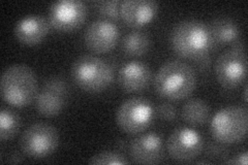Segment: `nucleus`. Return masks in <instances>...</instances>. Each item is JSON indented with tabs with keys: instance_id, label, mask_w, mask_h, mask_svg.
Returning a JSON list of instances; mask_svg holds the SVG:
<instances>
[{
	"instance_id": "1",
	"label": "nucleus",
	"mask_w": 248,
	"mask_h": 165,
	"mask_svg": "<svg viewBox=\"0 0 248 165\" xmlns=\"http://www.w3.org/2000/svg\"><path fill=\"white\" fill-rule=\"evenodd\" d=\"M170 45L178 56L186 59H203L214 46L209 25L199 20H183L170 31Z\"/></svg>"
},
{
	"instance_id": "2",
	"label": "nucleus",
	"mask_w": 248,
	"mask_h": 165,
	"mask_svg": "<svg viewBox=\"0 0 248 165\" xmlns=\"http://www.w3.org/2000/svg\"><path fill=\"white\" fill-rule=\"evenodd\" d=\"M154 89L160 96L179 101L187 98L197 86V74L190 64L179 59L167 61L153 80Z\"/></svg>"
},
{
	"instance_id": "3",
	"label": "nucleus",
	"mask_w": 248,
	"mask_h": 165,
	"mask_svg": "<svg viewBox=\"0 0 248 165\" xmlns=\"http://www.w3.org/2000/svg\"><path fill=\"white\" fill-rule=\"evenodd\" d=\"M38 93L37 78L26 64L7 66L1 75V96L13 106L23 107L35 100Z\"/></svg>"
},
{
	"instance_id": "4",
	"label": "nucleus",
	"mask_w": 248,
	"mask_h": 165,
	"mask_svg": "<svg viewBox=\"0 0 248 165\" xmlns=\"http://www.w3.org/2000/svg\"><path fill=\"white\" fill-rule=\"evenodd\" d=\"M72 77L82 90L97 93L104 91L113 83L114 70L103 58L85 54L74 62Z\"/></svg>"
},
{
	"instance_id": "5",
	"label": "nucleus",
	"mask_w": 248,
	"mask_h": 165,
	"mask_svg": "<svg viewBox=\"0 0 248 165\" xmlns=\"http://www.w3.org/2000/svg\"><path fill=\"white\" fill-rule=\"evenodd\" d=\"M247 111L240 105H229L219 109L211 120L213 138L223 145L242 141L247 135Z\"/></svg>"
},
{
	"instance_id": "6",
	"label": "nucleus",
	"mask_w": 248,
	"mask_h": 165,
	"mask_svg": "<svg viewBox=\"0 0 248 165\" xmlns=\"http://www.w3.org/2000/svg\"><path fill=\"white\" fill-rule=\"evenodd\" d=\"M60 136L52 125L38 122L30 125L22 133L20 148L23 154L34 159L46 158L57 150Z\"/></svg>"
},
{
	"instance_id": "7",
	"label": "nucleus",
	"mask_w": 248,
	"mask_h": 165,
	"mask_svg": "<svg viewBox=\"0 0 248 165\" xmlns=\"http://www.w3.org/2000/svg\"><path fill=\"white\" fill-rule=\"evenodd\" d=\"M154 118V106L146 97L126 99L116 114L118 126L128 135H138L149 127Z\"/></svg>"
},
{
	"instance_id": "8",
	"label": "nucleus",
	"mask_w": 248,
	"mask_h": 165,
	"mask_svg": "<svg viewBox=\"0 0 248 165\" xmlns=\"http://www.w3.org/2000/svg\"><path fill=\"white\" fill-rule=\"evenodd\" d=\"M204 138L190 127H178L167 140V150L174 160L189 162L204 151Z\"/></svg>"
},
{
	"instance_id": "9",
	"label": "nucleus",
	"mask_w": 248,
	"mask_h": 165,
	"mask_svg": "<svg viewBox=\"0 0 248 165\" xmlns=\"http://www.w3.org/2000/svg\"><path fill=\"white\" fill-rule=\"evenodd\" d=\"M88 7L80 0H60L53 2L48 12L52 27L59 31H73L80 28L87 19Z\"/></svg>"
},
{
	"instance_id": "10",
	"label": "nucleus",
	"mask_w": 248,
	"mask_h": 165,
	"mask_svg": "<svg viewBox=\"0 0 248 165\" xmlns=\"http://www.w3.org/2000/svg\"><path fill=\"white\" fill-rule=\"evenodd\" d=\"M215 75L226 89H235L246 78V55L244 51L229 50L220 54L215 62Z\"/></svg>"
},
{
	"instance_id": "11",
	"label": "nucleus",
	"mask_w": 248,
	"mask_h": 165,
	"mask_svg": "<svg viewBox=\"0 0 248 165\" xmlns=\"http://www.w3.org/2000/svg\"><path fill=\"white\" fill-rule=\"evenodd\" d=\"M68 87L60 76H52L46 80L35 97V107L42 116L52 118L58 116L66 105Z\"/></svg>"
},
{
	"instance_id": "12",
	"label": "nucleus",
	"mask_w": 248,
	"mask_h": 165,
	"mask_svg": "<svg viewBox=\"0 0 248 165\" xmlns=\"http://www.w3.org/2000/svg\"><path fill=\"white\" fill-rule=\"evenodd\" d=\"M120 29L114 21L98 18L92 21L84 33V42L92 52L103 54L110 52L117 44Z\"/></svg>"
},
{
	"instance_id": "13",
	"label": "nucleus",
	"mask_w": 248,
	"mask_h": 165,
	"mask_svg": "<svg viewBox=\"0 0 248 165\" xmlns=\"http://www.w3.org/2000/svg\"><path fill=\"white\" fill-rule=\"evenodd\" d=\"M129 154L136 163H159L164 158V141L156 133H144L131 141Z\"/></svg>"
},
{
	"instance_id": "14",
	"label": "nucleus",
	"mask_w": 248,
	"mask_h": 165,
	"mask_svg": "<svg viewBox=\"0 0 248 165\" xmlns=\"http://www.w3.org/2000/svg\"><path fill=\"white\" fill-rule=\"evenodd\" d=\"M150 66L140 60H131L122 65L118 72V84L127 93H137L146 89L151 82Z\"/></svg>"
},
{
	"instance_id": "15",
	"label": "nucleus",
	"mask_w": 248,
	"mask_h": 165,
	"mask_svg": "<svg viewBox=\"0 0 248 165\" xmlns=\"http://www.w3.org/2000/svg\"><path fill=\"white\" fill-rule=\"evenodd\" d=\"M50 21L43 15L32 14L20 19L16 23L14 33L18 41L27 45L42 43L50 31Z\"/></svg>"
},
{
	"instance_id": "16",
	"label": "nucleus",
	"mask_w": 248,
	"mask_h": 165,
	"mask_svg": "<svg viewBox=\"0 0 248 165\" xmlns=\"http://www.w3.org/2000/svg\"><path fill=\"white\" fill-rule=\"evenodd\" d=\"M158 12V3L152 0H123L120 18L126 25L140 28L150 23Z\"/></svg>"
},
{
	"instance_id": "17",
	"label": "nucleus",
	"mask_w": 248,
	"mask_h": 165,
	"mask_svg": "<svg viewBox=\"0 0 248 165\" xmlns=\"http://www.w3.org/2000/svg\"><path fill=\"white\" fill-rule=\"evenodd\" d=\"M209 28H210L215 45H234L239 41L240 28L237 22L232 18H215L209 24Z\"/></svg>"
},
{
	"instance_id": "18",
	"label": "nucleus",
	"mask_w": 248,
	"mask_h": 165,
	"mask_svg": "<svg viewBox=\"0 0 248 165\" xmlns=\"http://www.w3.org/2000/svg\"><path fill=\"white\" fill-rule=\"evenodd\" d=\"M211 109L207 102L200 98H190L185 102L181 116L183 120L192 126H202L210 117Z\"/></svg>"
},
{
	"instance_id": "19",
	"label": "nucleus",
	"mask_w": 248,
	"mask_h": 165,
	"mask_svg": "<svg viewBox=\"0 0 248 165\" xmlns=\"http://www.w3.org/2000/svg\"><path fill=\"white\" fill-rule=\"evenodd\" d=\"M151 45L150 35L142 30H134L122 38L121 49L128 56H142L149 51Z\"/></svg>"
},
{
	"instance_id": "20",
	"label": "nucleus",
	"mask_w": 248,
	"mask_h": 165,
	"mask_svg": "<svg viewBox=\"0 0 248 165\" xmlns=\"http://www.w3.org/2000/svg\"><path fill=\"white\" fill-rule=\"evenodd\" d=\"M21 127L19 115L13 109L2 107L0 113V138L2 141L13 138Z\"/></svg>"
},
{
	"instance_id": "21",
	"label": "nucleus",
	"mask_w": 248,
	"mask_h": 165,
	"mask_svg": "<svg viewBox=\"0 0 248 165\" xmlns=\"http://www.w3.org/2000/svg\"><path fill=\"white\" fill-rule=\"evenodd\" d=\"M120 0H112V1H96L93 3L95 12L103 15L102 18L111 21L120 20Z\"/></svg>"
},
{
	"instance_id": "22",
	"label": "nucleus",
	"mask_w": 248,
	"mask_h": 165,
	"mask_svg": "<svg viewBox=\"0 0 248 165\" xmlns=\"http://www.w3.org/2000/svg\"><path fill=\"white\" fill-rule=\"evenodd\" d=\"M89 163L95 165H122L128 164V161L126 160L125 157L119 154L118 152L105 151L91 157Z\"/></svg>"
},
{
	"instance_id": "23",
	"label": "nucleus",
	"mask_w": 248,
	"mask_h": 165,
	"mask_svg": "<svg viewBox=\"0 0 248 165\" xmlns=\"http://www.w3.org/2000/svg\"><path fill=\"white\" fill-rule=\"evenodd\" d=\"M204 150L206 152V155L209 156V158H214V159H224L229 156V150L227 147H224L223 144L218 143H209L206 147L204 148Z\"/></svg>"
},
{
	"instance_id": "24",
	"label": "nucleus",
	"mask_w": 248,
	"mask_h": 165,
	"mask_svg": "<svg viewBox=\"0 0 248 165\" xmlns=\"http://www.w3.org/2000/svg\"><path fill=\"white\" fill-rule=\"evenodd\" d=\"M157 116L161 120L165 121H175L177 119V109L176 107L170 104V102H161L156 108Z\"/></svg>"
},
{
	"instance_id": "25",
	"label": "nucleus",
	"mask_w": 248,
	"mask_h": 165,
	"mask_svg": "<svg viewBox=\"0 0 248 165\" xmlns=\"http://www.w3.org/2000/svg\"><path fill=\"white\" fill-rule=\"evenodd\" d=\"M247 158H248V154L247 152H243L241 154L237 155L236 157H234V159H231L226 161L227 163L230 164H240V165H247Z\"/></svg>"
},
{
	"instance_id": "26",
	"label": "nucleus",
	"mask_w": 248,
	"mask_h": 165,
	"mask_svg": "<svg viewBox=\"0 0 248 165\" xmlns=\"http://www.w3.org/2000/svg\"><path fill=\"white\" fill-rule=\"evenodd\" d=\"M9 161L10 162H22L23 158H22V156L19 153H15V154L10 156Z\"/></svg>"
},
{
	"instance_id": "27",
	"label": "nucleus",
	"mask_w": 248,
	"mask_h": 165,
	"mask_svg": "<svg viewBox=\"0 0 248 165\" xmlns=\"http://www.w3.org/2000/svg\"><path fill=\"white\" fill-rule=\"evenodd\" d=\"M246 94H247V88H246V86H245V89H244V101H247Z\"/></svg>"
}]
</instances>
